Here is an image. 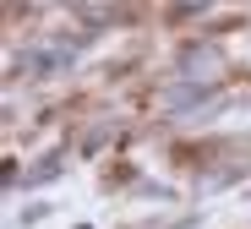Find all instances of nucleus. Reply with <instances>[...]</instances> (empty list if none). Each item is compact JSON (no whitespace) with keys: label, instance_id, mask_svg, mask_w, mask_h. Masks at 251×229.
<instances>
[]
</instances>
